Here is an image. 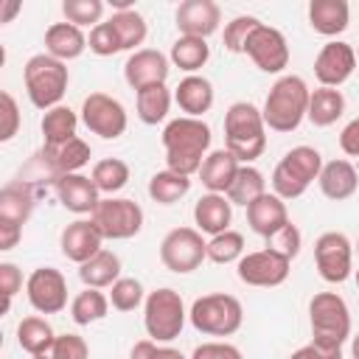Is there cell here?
Masks as SVG:
<instances>
[{
  "label": "cell",
  "mask_w": 359,
  "mask_h": 359,
  "mask_svg": "<svg viewBox=\"0 0 359 359\" xmlns=\"http://www.w3.org/2000/svg\"><path fill=\"white\" fill-rule=\"evenodd\" d=\"M210 126L202 118H174L163 129V149H165V165L168 171H177L182 177L199 174L205 157L210 154Z\"/></svg>",
  "instance_id": "6da1fadb"
},
{
  "label": "cell",
  "mask_w": 359,
  "mask_h": 359,
  "mask_svg": "<svg viewBox=\"0 0 359 359\" xmlns=\"http://www.w3.org/2000/svg\"><path fill=\"white\" fill-rule=\"evenodd\" d=\"M224 149L241 163L252 165L266 149V123L255 104L236 101L224 112Z\"/></svg>",
  "instance_id": "7a4b0ae2"
},
{
  "label": "cell",
  "mask_w": 359,
  "mask_h": 359,
  "mask_svg": "<svg viewBox=\"0 0 359 359\" xmlns=\"http://www.w3.org/2000/svg\"><path fill=\"white\" fill-rule=\"evenodd\" d=\"M309 95H311V90L300 76H294V73L280 76L269 87L264 109H261L266 129H272V132H294L303 123L306 112H309Z\"/></svg>",
  "instance_id": "3957f363"
},
{
  "label": "cell",
  "mask_w": 359,
  "mask_h": 359,
  "mask_svg": "<svg viewBox=\"0 0 359 359\" xmlns=\"http://www.w3.org/2000/svg\"><path fill=\"white\" fill-rule=\"evenodd\" d=\"M22 81H25L28 101L36 109L48 112V109L62 104V98L67 93V84H70V73H67V65L53 59L50 53H36L25 62Z\"/></svg>",
  "instance_id": "277c9868"
},
{
  "label": "cell",
  "mask_w": 359,
  "mask_h": 359,
  "mask_svg": "<svg viewBox=\"0 0 359 359\" xmlns=\"http://www.w3.org/2000/svg\"><path fill=\"white\" fill-rule=\"evenodd\" d=\"M320 171H323V154L314 146H294L278 160L272 171V194L280 196L283 202L297 199L309 191L314 180H320Z\"/></svg>",
  "instance_id": "5b68a950"
},
{
  "label": "cell",
  "mask_w": 359,
  "mask_h": 359,
  "mask_svg": "<svg viewBox=\"0 0 359 359\" xmlns=\"http://www.w3.org/2000/svg\"><path fill=\"white\" fill-rule=\"evenodd\" d=\"M188 320L205 337H233L244 323V309L238 297L213 292V294H202L194 300Z\"/></svg>",
  "instance_id": "8992f818"
},
{
  "label": "cell",
  "mask_w": 359,
  "mask_h": 359,
  "mask_svg": "<svg viewBox=\"0 0 359 359\" xmlns=\"http://www.w3.org/2000/svg\"><path fill=\"white\" fill-rule=\"evenodd\" d=\"M185 303L180 297L177 289H154L146 294V303H143V325H146V334L149 339L154 342H171L182 334L185 328Z\"/></svg>",
  "instance_id": "52a82bcc"
},
{
  "label": "cell",
  "mask_w": 359,
  "mask_h": 359,
  "mask_svg": "<svg viewBox=\"0 0 359 359\" xmlns=\"http://www.w3.org/2000/svg\"><path fill=\"white\" fill-rule=\"evenodd\" d=\"M104 241H126L143 230V208L126 196H107L90 213Z\"/></svg>",
  "instance_id": "ba28073f"
},
{
  "label": "cell",
  "mask_w": 359,
  "mask_h": 359,
  "mask_svg": "<svg viewBox=\"0 0 359 359\" xmlns=\"http://www.w3.org/2000/svg\"><path fill=\"white\" fill-rule=\"evenodd\" d=\"M311 339L342 345L351 337V311L337 292H317L309 303Z\"/></svg>",
  "instance_id": "9c48e42d"
},
{
  "label": "cell",
  "mask_w": 359,
  "mask_h": 359,
  "mask_svg": "<svg viewBox=\"0 0 359 359\" xmlns=\"http://www.w3.org/2000/svg\"><path fill=\"white\" fill-rule=\"evenodd\" d=\"M208 258V241L196 227H174L160 241V261L168 272L188 275Z\"/></svg>",
  "instance_id": "30bf717a"
},
{
  "label": "cell",
  "mask_w": 359,
  "mask_h": 359,
  "mask_svg": "<svg viewBox=\"0 0 359 359\" xmlns=\"http://www.w3.org/2000/svg\"><path fill=\"white\" fill-rule=\"evenodd\" d=\"M314 264L325 283H345L353 275V244L345 233L328 230L314 241Z\"/></svg>",
  "instance_id": "8fae6325"
},
{
  "label": "cell",
  "mask_w": 359,
  "mask_h": 359,
  "mask_svg": "<svg viewBox=\"0 0 359 359\" xmlns=\"http://www.w3.org/2000/svg\"><path fill=\"white\" fill-rule=\"evenodd\" d=\"M81 123L93 135H98L104 140H115L126 132L129 115L118 98H112L107 93H90L81 101Z\"/></svg>",
  "instance_id": "7c38bea8"
},
{
  "label": "cell",
  "mask_w": 359,
  "mask_h": 359,
  "mask_svg": "<svg viewBox=\"0 0 359 359\" xmlns=\"http://www.w3.org/2000/svg\"><path fill=\"white\" fill-rule=\"evenodd\" d=\"M292 261L269 247L255 250V252H244L241 261L236 264V275L241 283L247 286H261V289H272L280 286L289 278Z\"/></svg>",
  "instance_id": "4fadbf2b"
},
{
  "label": "cell",
  "mask_w": 359,
  "mask_h": 359,
  "mask_svg": "<svg viewBox=\"0 0 359 359\" xmlns=\"http://www.w3.org/2000/svg\"><path fill=\"white\" fill-rule=\"evenodd\" d=\"M25 294L34 311L59 314L67 306V280L53 266H36L25 280Z\"/></svg>",
  "instance_id": "5bb4252c"
},
{
  "label": "cell",
  "mask_w": 359,
  "mask_h": 359,
  "mask_svg": "<svg viewBox=\"0 0 359 359\" xmlns=\"http://www.w3.org/2000/svg\"><path fill=\"white\" fill-rule=\"evenodd\" d=\"M244 53L264 73H280L283 67H289V42L278 28H272L266 22H261L252 31V36L247 39Z\"/></svg>",
  "instance_id": "9a60e30c"
},
{
  "label": "cell",
  "mask_w": 359,
  "mask_h": 359,
  "mask_svg": "<svg viewBox=\"0 0 359 359\" xmlns=\"http://www.w3.org/2000/svg\"><path fill=\"white\" fill-rule=\"evenodd\" d=\"M356 70V48L342 42V39H331L320 48L317 59H314V76L320 81V87H337L345 84Z\"/></svg>",
  "instance_id": "2e32d148"
},
{
  "label": "cell",
  "mask_w": 359,
  "mask_h": 359,
  "mask_svg": "<svg viewBox=\"0 0 359 359\" xmlns=\"http://www.w3.org/2000/svg\"><path fill=\"white\" fill-rule=\"evenodd\" d=\"M168 73H171V59L154 48H140V50L129 53V59L123 65V79L135 93L143 87H151V84H165Z\"/></svg>",
  "instance_id": "e0dca14e"
},
{
  "label": "cell",
  "mask_w": 359,
  "mask_h": 359,
  "mask_svg": "<svg viewBox=\"0 0 359 359\" xmlns=\"http://www.w3.org/2000/svg\"><path fill=\"white\" fill-rule=\"evenodd\" d=\"M177 31L180 36H199L208 39L210 34L219 31L222 22V8L213 0H182L177 6Z\"/></svg>",
  "instance_id": "ac0fdd59"
},
{
  "label": "cell",
  "mask_w": 359,
  "mask_h": 359,
  "mask_svg": "<svg viewBox=\"0 0 359 359\" xmlns=\"http://www.w3.org/2000/svg\"><path fill=\"white\" fill-rule=\"evenodd\" d=\"M36 160L45 165L50 182H56V177L62 174H79L87 163H90V143H84L79 135L67 143L59 146H42V151L36 154Z\"/></svg>",
  "instance_id": "d6986e66"
},
{
  "label": "cell",
  "mask_w": 359,
  "mask_h": 359,
  "mask_svg": "<svg viewBox=\"0 0 359 359\" xmlns=\"http://www.w3.org/2000/svg\"><path fill=\"white\" fill-rule=\"evenodd\" d=\"M53 191H56V199L62 202V208L70 210V213H76V216L93 213L95 205L101 202V191L95 188L93 177H84L81 171L79 174H62V177H56Z\"/></svg>",
  "instance_id": "ffe728a7"
},
{
  "label": "cell",
  "mask_w": 359,
  "mask_h": 359,
  "mask_svg": "<svg viewBox=\"0 0 359 359\" xmlns=\"http://www.w3.org/2000/svg\"><path fill=\"white\" fill-rule=\"evenodd\" d=\"M104 236L98 233V227L93 224V219H76V222H70L65 230H62V236H59V247H62V255L67 258V261H73V264H84V261H90L95 252H101L104 247Z\"/></svg>",
  "instance_id": "44dd1931"
},
{
  "label": "cell",
  "mask_w": 359,
  "mask_h": 359,
  "mask_svg": "<svg viewBox=\"0 0 359 359\" xmlns=\"http://www.w3.org/2000/svg\"><path fill=\"white\" fill-rule=\"evenodd\" d=\"M247 224L252 233H258L261 238H272L278 230H283L289 224V210H286V202L275 194H264L258 196L250 208H247Z\"/></svg>",
  "instance_id": "7402d4cb"
},
{
  "label": "cell",
  "mask_w": 359,
  "mask_h": 359,
  "mask_svg": "<svg viewBox=\"0 0 359 359\" xmlns=\"http://www.w3.org/2000/svg\"><path fill=\"white\" fill-rule=\"evenodd\" d=\"M320 191H323V196L325 199H331V202H345V199H351L353 194H356V188H359V174H356V168H353V163L351 160H328V163H323V171H320Z\"/></svg>",
  "instance_id": "603a6c76"
},
{
  "label": "cell",
  "mask_w": 359,
  "mask_h": 359,
  "mask_svg": "<svg viewBox=\"0 0 359 359\" xmlns=\"http://www.w3.org/2000/svg\"><path fill=\"white\" fill-rule=\"evenodd\" d=\"M233 222V205L224 194H202L194 205V224L199 233H208L210 238L230 230Z\"/></svg>",
  "instance_id": "cb8c5ba5"
},
{
  "label": "cell",
  "mask_w": 359,
  "mask_h": 359,
  "mask_svg": "<svg viewBox=\"0 0 359 359\" xmlns=\"http://www.w3.org/2000/svg\"><path fill=\"white\" fill-rule=\"evenodd\" d=\"M238 168H241V163L227 149H213L205 157L202 168H199V180L208 188V194H224L227 196V191H230Z\"/></svg>",
  "instance_id": "d4e9b609"
},
{
  "label": "cell",
  "mask_w": 359,
  "mask_h": 359,
  "mask_svg": "<svg viewBox=\"0 0 359 359\" xmlns=\"http://www.w3.org/2000/svg\"><path fill=\"white\" fill-rule=\"evenodd\" d=\"M87 50V36L79 25L73 22H53L45 31V53H50L59 62L79 59Z\"/></svg>",
  "instance_id": "484cf974"
},
{
  "label": "cell",
  "mask_w": 359,
  "mask_h": 359,
  "mask_svg": "<svg viewBox=\"0 0 359 359\" xmlns=\"http://www.w3.org/2000/svg\"><path fill=\"white\" fill-rule=\"evenodd\" d=\"M174 101L188 118H202L213 107V84L196 73L185 76L174 90Z\"/></svg>",
  "instance_id": "4316f807"
},
{
  "label": "cell",
  "mask_w": 359,
  "mask_h": 359,
  "mask_svg": "<svg viewBox=\"0 0 359 359\" xmlns=\"http://www.w3.org/2000/svg\"><path fill=\"white\" fill-rule=\"evenodd\" d=\"M34 205H36L34 185H28L22 180H14L0 191V222H11V224L22 227L31 219Z\"/></svg>",
  "instance_id": "83f0119b"
},
{
  "label": "cell",
  "mask_w": 359,
  "mask_h": 359,
  "mask_svg": "<svg viewBox=\"0 0 359 359\" xmlns=\"http://www.w3.org/2000/svg\"><path fill=\"white\" fill-rule=\"evenodd\" d=\"M351 22V6L345 0H311L309 25L323 36H337Z\"/></svg>",
  "instance_id": "f1b7e54d"
},
{
  "label": "cell",
  "mask_w": 359,
  "mask_h": 359,
  "mask_svg": "<svg viewBox=\"0 0 359 359\" xmlns=\"http://www.w3.org/2000/svg\"><path fill=\"white\" fill-rule=\"evenodd\" d=\"M79 278L87 289H109L121 278V258L112 250L95 252L90 261L79 266Z\"/></svg>",
  "instance_id": "f546056e"
},
{
  "label": "cell",
  "mask_w": 359,
  "mask_h": 359,
  "mask_svg": "<svg viewBox=\"0 0 359 359\" xmlns=\"http://www.w3.org/2000/svg\"><path fill=\"white\" fill-rule=\"evenodd\" d=\"M345 112V95L337 90V87H317L311 90L309 95V112L306 118L314 123V126H331L342 118Z\"/></svg>",
  "instance_id": "4dcf8cb0"
},
{
  "label": "cell",
  "mask_w": 359,
  "mask_h": 359,
  "mask_svg": "<svg viewBox=\"0 0 359 359\" xmlns=\"http://www.w3.org/2000/svg\"><path fill=\"white\" fill-rule=\"evenodd\" d=\"M76 126H79V115H76L70 107H65V104L48 109V112L42 115V121H39L45 146H59V143L73 140V137H76Z\"/></svg>",
  "instance_id": "1f68e13d"
},
{
  "label": "cell",
  "mask_w": 359,
  "mask_h": 359,
  "mask_svg": "<svg viewBox=\"0 0 359 359\" xmlns=\"http://www.w3.org/2000/svg\"><path fill=\"white\" fill-rule=\"evenodd\" d=\"M168 59H171L174 67L194 76L210 59V45H208V39H199V36H177L174 45H171Z\"/></svg>",
  "instance_id": "d6a6232c"
},
{
  "label": "cell",
  "mask_w": 359,
  "mask_h": 359,
  "mask_svg": "<svg viewBox=\"0 0 359 359\" xmlns=\"http://www.w3.org/2000/svg\"><path fill=\"white\" fill-rule=\"evenodd\" d=\"M171 90L165 84H151V87H143L137 90V118L146 123V126H157L160 121L168 118V109H171Z\"/></svg>",
  "instance_id": "836d02e7"
},
{
  "label": "cell",
  "mask_w": 359,
  "mask_h": 359,
  "mask_svg": "<svg viewBox=\"0 0 359 359\" xmlns=\"http://www.w3.org/2000/svg\"><path fill=\"white\" fill-rule=\"evenodd\" d=\"M266 194V180H264V174L255 168V165H241L238 168V174H236V180H233V185H230V191H227V199H230V205H241V208H250L258 196H264Z\"/></svg>",
  "instance_id": "e575fe53"
},
{
  "label": "cell",
  "mask_w": 359,
  "mask_h": 359,
  "mask_svg": "<svg viewBox=\"0 0 359 359\" xmlns=\"http://www.w3.org/2000/svg\"><path fill=\"white\" fill-rule=\"evenodd\" d=\"M109 311V297L101 289H84L70 300V320L76 325H90L104 320Z\"/></svg>",
  "instance_id": "d590c367"
},
{
  "label": "cell",
  "mask_w": 359,
  "mask_h": 359,
  "mask_svg": "<svg viewBox=\"0 0 359 359\" xmlns=\"http://www.w3.org/2000/svg\"><path fill=\"white\" fill-rule=\"evenodd\" d=\"M191 191V177H182L177 171H157L149 180V196L157 205H174Z\"/></svg>",
  "instance_id": "8d00e7d4"
},
{
  "label": "cell",
  "mask_w": 359,
  "mask_h": 359,
  "mask_svg": "<svg viewBox=\"0 0 359 359\" xmlns=\"http://www.w3.org/2000/svg\"><path fill=\"white\" fill-rule=\"evenodd\" d=\"M53 328H50V323L45 320V317H39V314H31V317H25L20 325H17V345L25 351V353H31V356H36V353H42L50 342H53Z\"/></svg>",
  "instance_id": "74e56055"
},
{
  "label": "cell",
  "mask_w": 359,
  "mask_h": 359,
  "mask_svg": "<svg viewBox=\"0 0 359 359\" xmlns=\"http://www.w3.org/2000/svg\"><path fill=\"white\" fill-rule=\"evenodd\" d=\"M109 22H112V28H115V34H118L123 50H132V53L140 50L137 45H143V39H146V34H149V25H146V20H143L140 11H135V8H129V11H115V14L109 17Z\"/></svg>",
  "instance_id": "f35d334b"
},
{
  "label": "cell",
  "mask_w": 359,
  "mask_h": 359,
  "mask_svg": "<svg viewBox=\"0 0 359 359\" xmlns=\"http://www.w3.org/2000/svg\"><path fill=\"white\" fill-rule=\"evenodd\" d=\"M90 177H93V182H95V188L101 194L112 196V194H118L129 182V165L121 157H104V160H98L93 165Z\"/></svg>",
  "instance_id": "ab89813d"
},
{
  "label": "cell",
  "mask_w": 359,
  "mask_h": 359,
  "mask_svg": "<svg viewBox=\"0 0 359 359\" xmlns=\"http://www.w3.org/2000/svg\"><path fill=\"white\" fill-rule=\"evenodd\" d=\"M244 255V236L236 230H224L208 241V258L213 264H238Z\"/></svg>",
  "instance_id": "60d3db41"
},
{
  "label": "cell",
  "mask_w": 359,
  "mask_h": 359,
  "mask_svg": "<svg viewBox=\"0 0 359 359\" xmlns=\"http://www.w3.org/2000/svg\"><path fill=\"white\" fill-rule=\"evenodd\" d=\"M34 359H90V345L79 334H56L53 342Z\"/></svg>",
  "instance_id": "b9f144b4"
},
{
  "label": "cell",
  "mask_w": 359,
  "mask_h": 359,
  "mask_svg": "<svg viewBox=\"0 0 359 359\" xmlns=\"http://www.w3.org/2000/svg\"><path fill=\"white\" fill-rule=\"evenodd\" d=\"M140 303H146L143 283L137 278H118L109 286V306L118 311H135Z\"/></svg>",
  "instance_id": "7bdbcfd3"
},
{
  "label": "cell",
  "mask_w": 359,
  "mask_h": 359,
  "mask_svg": "<svg viewBox=\"0 0 359 359\" xmlns=\"http://www.w3.org/2000/svg\"><path fill=\"white\" fill-rule=\"evenodd\" d=\"M258 25H261V20L252 17V14H238V17H233V20L224 25V34H222L224 48H227L230 53H244L247 39L252 36V31H255Z\"/></svg>",
  "instance_id": "ee69618b"
},
{
  "label": "cell",
  "mask_w": 359,
  "mask_h": 359,
  "mask_svg": "<svg viewBox=\"0 0 359 359\" xmlns=\"http://www.w3.org/2000/svg\"><path fill=\"white\" fill-rule=\"evenodd\" d=\"M62 14H65V20L67 22H73V25H79V28H84V25H98V22H104L101 17H104V3L101 0H65L62 3Z\"/></svg>",
  "instance_id": "f6af8a7d"
},
{
  "label": "cell",
  "mask_w": 359,
  "mask_h": 359,
  "mask_svg": "<svg viewBox=\"0 0 359 359\" xmlns=\"http://www.w3.org/2000/svg\"><path fill=\"white\" fill-rule=\"evenodd\" d=\"M87 48H90L95 56H115V53L123 50V48H121V39H118V34H115V28H112L109 20L98 22L95 28H90Z\"/></svg>",
  "instance_id": "bcb514c9"
},
{
  "label": "cell",
  "mask_w": 359,
  "mask_h": 359,
  "mask_svg": "<svg viewBox=\"0 0 359 359\" xmlns=\"http://www.w3.org/2000/svg\"><path fill=\"white\" fill-rule=\"evenodd\" d=\"M266 247L275 250V252H280V255H286L289 261H294L297 252H300V247H303V236H300V230L289 222L283 230H278V233L266 241Z\"/></svg>",
  "instance_id": "7dc6e473"
},
{
  "label": "cell",
  "mask_w": 359,
  "mask_h": 359,
  "mask_svg": "<svg viewBox=\"0 0 359 359\" xmlns=\"http://www.w3.org/2000/svg\"><path fill=\"white\" fill-rule=\"evenodd\" d=\"M0 289H3V311H8L14 294L22 289V272L17 264H11V261L0 264Z\"/></svg>",
  "instance_id": "c3c4849f"
},
{
  "label": "cell",
  "mask_w": 359,
  "mask_h": 359,
  "mask_svg": "<svg viewBox=\"0 0 359 359\" xmlns=\"http://www.w3.org/2000/svg\"><path fill=\"white\" fill-rule=\"evenodd\" d=\"M0 115H3V126H0V140H11L20 129V107L14 101L11 93H0Z\"/></svg>",
  "instance_id": "681fc988"
},
{
  "label": "cell",
  "mask_w": 359,
  "mask_h": 359,
  "mask_svg": "<svg viewBox=\"0 0 359 359\" xmlns=\"http://www.w3.org/2000/svg\"><path fill=\"white\" fill-rule=\"evenodd\" d=\"M289 359H342V345L323 342V339H311L309 345L297 348Z\"/></svg>",
  "instance_id": "f907efd6"
},
{
  "label": "cell",
  "mask_w": 359,
  "mask_h": 359,
  "mask_svg": "<svg viewBox=\"0 0 359 359\" xmlns=\"http://www.w3.org/2000/svg\"><path fill=\"white\" fill-rule=\"evenodd\" d=\"M191 359H244V356L230 342H202L194 348Z\"/></svg>",
  "instance_id": "816d5d0a"
},
{
  "label": "cell",
  "mask_w": 359,
  "mask_h": 359,
  "mask_svg": "<svg viewBox=\"0 0 359 359\" xmlns=\"http://www.w3.org/2000/svg\"><path fill=\"white\" fill-rule=\"evenodd\" d=\"M339 149H342L348 157H359V118L348 121L345 129L339 132Z\"/></svg>",
  "instance_id": "f5cc1de1"
},
{
  "label": "cell",
  "mask_w": 359,
  "mask_h": 359,
  "mask_svg": "<svg viewBox=\"0 0 359 359\" xmlns=\"http://www.w3.org/2000/svg\"><path fill=\"white\" fill-rule=\"evenodd\" d=\"M22 236V227L20 224H11V222H0V250H14L17 241Z\"/></svg>",
  "instance_id": "db71d44e"
},
{
  "label": "cell",
  "mask_w": 359,
  "mask_h": 359,
  "mask_svg": "<svg viewBox=\"0 0 359 359\" xmlns=\"http://www.w3.org/2000/svg\"><path fill=\"white\" fill-rule=\"evenodd\" d=\"M157 356V342L154 339H140L132 345V353L129 359H154Z\"/></svg>",
  "instance_id": "11a10c76"
},
{
  "label": "cell",
  "mask_w": 359,
  "mask_h": 359,
  "mask_svg": "<svg viewBox=\"0 0 359 359\" xmlns=\"http://www.w3.org/2000/svg\"><path fill=\"white\" fill-rule=\"evenodd\" d=\"M20 11L17 0H0V22H11V17Z\"/></svg>",
  "instance_id": "9f6ffc18"
},
{
  "label": "cell",
  "mask_w": 359,
  "mask_h": 359,
  "mask_svg": "<svg viewBox=\"0 0 359 359\" xmlns=\"http://www.w3.org/2000/svg\"><path fill=\"white\" fill-rule=\"evenodd\" d=\"M154 359H185L177 348H157V356Z\"/></svg>",
  "instance_id": "6f0895ef"
},
{
  "label": "cell",
  "mask_w": 359,
  "mask_h": 359,
  "mask_svg": "<svg viewBox=\"0 0 359 359\" xmlns=\"http://www.w3.org/2000/svg\"><path fill=\"white\" fill-rule=\"evenodd\" d=\"M351 353H353V359H359V334L351 337Z\"/></svg>",
  "instance_id": "680465c9"
},
{
  "label": "cell",
  "mask_w": 359,
  "mask_h": 359,
  "mask_svg": "<svg viewBox=\"0 0 359 359\" xmlns=\"http://www.w3.org/2000/svg\"><path fill=\"white\" fill-rule=\"evenodd\" d=\"M353 278H356V289H359V269H356V275H353Z\"/></svg>",
  "instance_id": "91938a15"
},
{
  "label": "cell",
  "mask_w": 359,
  "mask_h": 359,
  "mask_svg": "<svg viewBox=\"0 0 359 359\" xmlns=\"http://www.w3.org/2000/svg\"><path fill=\"white\" fill-rule=\"evenodd\" d=\"M353 250H356V252H359V238H356V247H353Z\"/></svg>",
  "instance_id": "94428289"
},
{
  "label": "cell",
  "mask_w": 359,
  "mask_h": 359,
  "mask_svg": "<svg viewBox=\"0 0 359 359\" xmlns=\"http://www.w3.org/2000/svg\"><path fill=\"white\" fill-rule=\"evenodd\" d=\"M356 62H359V48H356Z\"/></svg>",
  "instance_id": "6125c7cd"
}]
</instances>
